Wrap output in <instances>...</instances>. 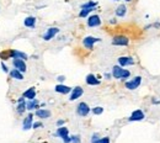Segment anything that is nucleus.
<instances>
[{"label":"nucleus","instance_id":"1","mask_svg":"<svg viewBox=\"0 0 160 143\" xmlns=\"http://www.w3.org/2000/svg\"><path fill=\"white\" fill-rule=\"evenodd\" d=\"M131 75V72L127 69H123L121 65H115L112 68V77L115 79H127Z\"/></svg>","mask_w":160,"mask_h":143},{"label":"nucleus","instance_id":"2","mask_svg":"<svg viewBox=\"0 0 160 143\" xmlns=\"http://www.w3.org/2000/svg\"><path fill=\"white\" fill-rule=\"evenodd\" d=\"M142 83V77H134L132 80L126 81V88L128 90H136L137 88H139Z\"/></svg>","mask_w":160,"mask_h":143},{"label":"nucleus","instance_id":"3","mask_svg":"<svg viewBox=\"0 0 160 143\" xmlns=\"http://www.w3.org/2000/svg\"><path fill=\"white\" fill-rule=\"evenodd\" d=\"M90 112V107L86 103H80L78 105V107H76V114L79 115V116H86V115Z\"/></svg>","mask_w":160,"mask_h":143},{"label":"nucleus","instance_id":"4","mask_svg":"<svg viewBox=\"0 0 160 143\" xmlns=\"http://www.w3.org/2000/svg\"><path fill=\"white\" fill-rule=\"evenodd\" d=\"M100 38H96V37H93V36H88L85 37L84 40H83V43H84V46L86 47V48L89 50H93V47L96 42H100Z\"/></svg>","mask_w":160,"mask_h":143},{"label":"nucleus","instance_id":"5","mask_svg":"<svg viewBox=\"0 0 160 143\" xmlns=\"http://www.w3.org/2000/svg\"><path fill=\"white\" fill-rule=\"evenodd\" d=\"M129 40L126 36H116L112 40V45L115 46H128Z\"/></svg>","mask_w":160,"mask_h":143},{"label":"nucleus","instance_id":"6","mask_svg":"<svg viewBox=\"0 0 160 143\" xmlns=\"http://www.w3.org/2000/svg\"><path fill=\"white\" fill-rule=\"evenodd\" d=\"M12 64H14V67H15V69H17V70H20V72H26V69H27V67H26V63H25V60L24 59H19V58H15L12 60Z\"/></svg>","mask_w":160,"mask_h":143},{"label":"nucleus","instance_id":"7","mask_svg":"<svg viewBox=\"0 0 160 143\" xmlns=\"http://www.w3.org/2000/svg\"><path fill=\"white\" fill-rule=\"evenodd\" d=\"M59 32V29L58 27H51V29H48L47 31H46V33L43 35V40L44 41H51L57 33Z\"/></svg>","mask_w":160,"mask_h":143},{"label":"nucleus","instance_id":"8","mask_svg":"<svg viewBox=\"0 0 160 143\" xmlns=\"http://www.w3.org/2000/svg\"><path fill=\"white\" fill-rule=\"evenodd\" d=\"M101 25V20L99 15H91L88 19V26L89 27H96Z\"/></svg>","mask_w":160,"mask_h":143},{"label":"nucleus","instance_id":"9","mask_svg":"<svg viewBox=\"0 0 160 143\" xmlns=\"http://www.w3.org/2000/svg\"><path fill=\"white\" fill-rule=\"evenodd\" d=\"M144 112L142 111V110H136V111H133L132 112V115L129 116V121H142V120H144Z\"/></svg>","mask_w":160,"mask_h":143},{"label":"nucleus","instance_id":"10","mask_svg":"<svg viewBox=\"0 0 160 143\" xmlns=\"http://www.w3.org/2000/svg\"><path fill=\"white\" fill-rule=\"evenodd\" d=\"M83 93H84V90H83V88H80V86H76V88H74V89H72V94H70V101H74V100H76V99H79L81 95H83Z\"/></svg>","mask_w":160,"mask_h":143},{"label":"nucleus","instance_id":"11","mask_svg":"<svg viewBox=\"0 0 160 143\" xmlns=\"http://www.w3.org/2000/svg\"><path fill=\"white\" fill-rule=\"evenodd\" d=\"M118 63L121 67H128L134 64V59L132 57H120L118 58Z\"/></svg>","mask_w":160,"mask_h":143},{"label":"nucleus","instance_id":"12","mask_svg":"<svg viewBox=\"0 0 160 143\" xmlns=\"http://www.w3.org/2000/svg\"><path fill=\"white\" fill-rule=\"evenodd\" d=\"M10 56L15 59V58H19V59H27L29 58V56H27L26 53L24 52H20V51H16V50H10Z\"/></svg>","mask_w":160,"mask_h":143},{"label":"nucleus","instance_id":"13","mask_svg":"<svg viewBox=\"0 0 160 143\" xmlns=\"http://www.w3.org/2000/svg\"><path fill=\"white\" fill-rule=\"evenodd\" d=\"M54 90L57 93H59V94H69V93H72V88H69L67 85H63V84H58L54 88Z\"/></svg>","mask_w":160,"mask_h":143},{"label":"nucleus","instance_id":"14","mask_svg":"<svg viewBox=\"0 0 160 143\" xmlns=\"http://www.w3.org/2000/svg\"><path fill=\"white\" fill-rule=\"evenodd\" d=\"M36 116L39 119H50L51 117V111L46 110V109H38L36 111Z\"/></svg>","mask_w":160,"mask_h":143},{"label":"nucleus","instance_id":"15","mask_svg":"<svg viewBox=\"0 0 160 143\" xmlns=\"http://www.w3.org/2000/svg\"><path fill=\"white\" fill-rule=\"evenodd\" d=\"M32 119H33V115L30 114L29 116H27L25 120H24V124H22V128L25 131L30 130V128H32Z\"/></svg>","mask_w":160,"mask_h":143},{"label":"nucleus","instance_id":"16","mask_svg":"<svg viewBox=\"0 0 160 143\" xmlns=\"http://www.w3.org/2000/svg\"><path fill=\"white\" fill-rule=\"evenodd\" d=\"M85 81H86V84H89V85H99L100 84V80L97 79L94 74H89V75H86Z\"/></svg>","mask_w":160,"mask_h":143},{"label":"nucleus","instance_id":"17","mask_svg":"<svg viewBox=\"0 0 160 143\" xmlns=\"http://www.w3.org/2000/svg\"><path fill=\"white\" fill-rule=\"evenodd\" d=\"M22 96L25 99H29V100H33L34 98H36V90H34V88H30V89H27Z\"/></svg>","mask_w":160,"mask_h":143},{"label":"nucleus","instance_id":"18","mask_svg":"<svg viewBox=\"0 0 160 143\" xmlns=\"http://www.w3.org/2000/svg\"><path fill=\"white\" fill-rule=\"evenodd\" d=\"M126 12H127V6L124 5V4H121V5L117 6V9H116V15H117L118 17H123L124 15H126Z\"/></svg>","mask_w":160,"mask_h":143},{"label":"nucleus","instance_id":"19","mask_svg":"<svg viewBox=\"0 0 160 143\" xmlns=\"http://www.w3.org/2000/svg\"><path fill=\"white\" fill-rule=\"evenodd\" d=\"M10 77H11L12 79H16V80H22V79H24L22 73L20 72V70H17V69H12V70L10 72Z\"/></svg>","mask_w":160,"mask_h":143},{"label":"nucleus","instance_id":"20","mask_svg":"<svg viewBox=\"0 0 160 143\" xmlns=\"http://www.w3.org/2000/svg\"><path fill=\"white\" fill-rule=\"evenodd\" d=\"M24 24H25L26 27H34V25H36V17H33V16L26 17Z\"/></svg>","mask_w":160,"mask_h":143},{"label":"nucleus","instance_id":"21","mask_svg":"<svg viewBox=\"0 0 160 143\" xmlns=\"http://www.w3.org/2000/svg\"><path fill=\"white\" fill-rule=\"evenodd\" d=\"M68 133H69V131H68L67 127H59L57 130V132H55V136H58V137H60V138H64L65 136H68Z\"/></svg>","mask_w":160,"mask_h":143},{"label":"nucleus","instance_id":"22","mask_svg":"<svg viewBox=\"0 0 160 143\" xmlns=\"http://www.w3.org/2000/svg\"><path fill=\"white\" fill-rule=\"evenodd\" d=\"M26 109L27 110H33V109H38V101L36 99L30 100L29 103L26 104Z\"/></svg>","mask_w":160,"mask_h":143},{"label":"nucleus","instance_id":"23","mask_svg":"<svg viewBox=\"0 0 160 143\" xmlns=\"http://www.w3.org/2000/svg\"><path fill=\"white\" fill-rule=\"evenodd\" d=\"M96 5H97L96 1H88V3L81 5V9H94Z\"/></svg>","mask_w":160,"mask_h":143},{"label":"nucleus","instance_id":"24","mask_svg":"<svg viewBox=\"0 0 160 143\" xmlns=\"http://www.w3.org/2000/svg\"><path fill=\"white\" fill-rule=\"evenodd\" d=\"M93 10H94V9H81V11L79 12V16H80V17H86Z\"/></svg>","mask_w":160,"mask_h":143},{"label":"nucleus","instance_id":"25","mask_svg":"<svg viewBox=\"0 0 160 143\" xmlns=\"http://www.w3.org/2000/svg\"><path fill=\"white\" fill-rule=\"evenodd\" d=\"M25 110H26V103H25V101H22V103H19L17 112H19V114H22Z\"/></svg>","mask_w":160,"mask_h":143},{"label":"nucleus","instance_id":"26","mask_svg":"<svg viewBox=\"0 0 160 143\" xmlns=\"http://www.w3.org/2000/svg\"><path fill=\"white\" fill-rule=\"evenodd\" d=\"M93 112H94L95 115H101V114L103 112V109H102L101 106H96V107L93 109Z\"/></svg>","mask_w":160,"mask_h":143},{"label":"nucleus","instance_id":"27","mask_svg":"<svg viewBox=\"0 0 160 143\" xmlns=\"http://www.w3.org/2000/svg\"><path fill=\"white\" fill-rule=\"evenodd\" d=\"M93 143H110V138L108 137H103V138H99L97 141L93 142Z\"/></svg>","mask_w":160,"mask_h":143},{"label":"nucleus","instance_id":"28","mask_svg":"<svg viewBox=\"0 0 160 143\" xmlns=\"http://www.w3.org/2000/svg\"><path fill=\"white\" fill-rule=\"evenodd\" d=\"M72 142H74V143H80L79 136H73V137H72Z\"/></svg>","mask_w":160,"mask_h":143},{"label":"nucleus","instance_id":"29","mask_svg":"<svg viewBox=\"0 0 160 143\" xmlns=\"http://www.w3.org/2000/svg\"><path fill=\"white\" fill-rule=\"evenodd\" d=\"M42 126H43V125L41 124V122H34V124L32 125V127H33V128H38V127H42Z\"/></svg>","mask_w":160,"mask_h":143},{"label":"nucleus","instance_id":"30","mask_svg":"<svg viewBox=\"0 0 160 143\" xmlns=\"http://www.w3.org/2000/svg\"><path fill=\"white\" fill-rule=\"evenodd\" d=\"M63 141L65 143H69V142H72V137H69V136H65V137L63 138Z\"/></svg>","mask_w":160,"mask_h":143},{"label":"nucleus","instance_id":"31","mask_svg":"<svg viewBox=\"0 0 160 143\" xmlns=\"http://www.w3.org/2000/svg\"><path fill=\"white\" fill-rule=\"evenodd\" d=\"M1 69H3V72H4V73H8V67H6V65L4 64V62L1 63Z\"/></svg>","mask_w":160,"mask_h":143},{"label":"nucleus","instance_id":"32","mask_svg":"<svg viewBox=\"0 0 160 143\" xmlns=\"http://www.w3.org/2000/svg\"><path fill=\"white\" fill-rule=\"evenodd\" d=\"M57 79H58V81H60V83H62V81H64V80H65V77H64V75H59Z\"/></svg>","mask_w":160,"mask_h":143},{"label":"nucleus","instance_id":"33","mask_svg":"<svg viewBox=\"0 0 160 143\" xmlns=\"http://www.w3.org/2000/svg\"><path fill=\"white\" fill-rule=\"evenodd\" d=\"M63 124H64V121H63V120H59V121L57 122V125H58V126H62Z\"/></svg>","mask_w":160,"mask_h":143},{"label":"nucleus","instance_id":"34","mask_svg":"<svg viewBox=\"0 0 160 143\" xmlns=\"http://www.w3.org/2000/svg\"><path fill=\"white\" fill-rule=\"evenodd\" d=\"M110 22H111V24H116V20H115V19H112V20H111Z\"/></svg>","mask_w":160,"mask_h":143},{"label":"nucleus","instance_id":"35","mask_svg":"<svg viewBox=\"0 0 160 143\" xmlns=\"http://www.w3.org/2000/svg\"><path fill=\"white\" fill-rule=\"evenodd\" d=\"M115 1H118V0H115Z\"/></svg>","mask_w":160,"mask_h":143}]
</instances>
